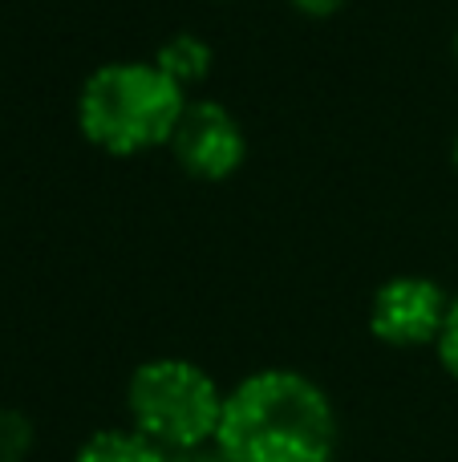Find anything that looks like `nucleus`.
I'll return each instance as SVG.
<instances>
[{
    "label": "nucleus",
    "mask_w": 458,
    "mask_h": 462,
    "mask_svg": "<svg viewBox=\"0 0 458 462\" xmlns=\"http://www.w3.org/2000/svg\"><path fill=\"white\" fill-rule=\"evenodd\" d=\"M438 361H443V369L458 382V296L451 300V312H446V325L443 333H438Z\"/></svg>",
    "instance_id": "nucleus-9"
},
{
    "label": "nucleus",
    "mask_w": 458,
    "mask_h": 462,
    "mask_svg": "<svg viewBox=\"0 0 458 462\" xmlns=\"http://www.w3.org/2000/svg\"><path fill=\"white\" fill-rule=\"evenodd\" d=\"M224 402L227 393L215 377L187 357L142 361L126 385L130 426L167 455H187L215 442Z\"/></svg>",
    "instance_id": "nucleus-3"
},
{
    "label": "nucleus",
    "mask_w": 458,
    "mask_h": 462,
    "mask_svg": "<svg viewBox=\"0 0 458 462\" xmlns=\"http://www.w3.org/2000/svg\"><path fill=\"white\" fill-rule=\"evenodd\" d=\"M73 462H170V455L154 447L146 434H138L134 426H110V430L89 434Z\"/></svg>",
    "instance_id": "nucleus-6"
},
{
    "label": "nucleus",
    "mask_w": 458,
    "mask_h": 462,
    "mask_svg": "<svg viewBox=\"0 0 458 462\" xmlns=\"http://www.w3.org/2000/svg\"><path fill=\"white\" fill-rule=\"evenodd\" d=\"M451 159H454V171H458V138H454V151H451Z\"/></svg>",
    "instance_id": "nucleus-12"
},
{
    "label": "nucleus",
    "mask_w": 458,
    "mask_h": 462,
    "mask_svg": "<svg viewBox=\"0 0 458 462\" xmlns=\"http://www.w3.org/2000/svg\"><path fill=\"white\" fill-rule=\"evenodd\" d=\"M32 450V426L16 410H0V462H24Z\"/></svg>",
    "instance_id": "nucleus-8"
},
{
    "label": "nucleus",
    "mask_w": 458,
    "mask_h": 462,
    "mask_svg": "<svg viewBox=\"0 0 458 462\" xmlns=\"http://www.w3.org/2000/svg\"><path fill=\"white\" fill-rule=\"evenodd\" d=\"M337 410L313 377L260 369L227 390L215 447L235 462H333Z\"/></svg>",
    "instance_id": "nucleus-1"
},
{
    "label": "nucleus",
    "mask_w": 458,
    "mask_h": 462,
    "mask_svg": "<svg viewBox=\"0 0 458 462\" xmlns=\"http://www.w3.org/2000/svg\"><path fill=\"white\" fill-rule=\"evenodd\" d=\"M454 61H458V32H454Z\"/></svg>",
    "instance_id": "nucleus-13"
},
{
    "label": "nucleus",
    "mask_w": 458,
    "mask_h": 462,
    "mask_svg": "<svg viewBox=\"0 0 458 462\" xmlns=\"http://www.w3.org/2000/svg\"><path fill=\"white\" fill-rule=\"evenodd\" d=\"M300 16H313V21H325V16H337L349 0H289Z\"/></svg>",
    "instance_id": "nucleus-10"
},
{
    "label": "nucleus",
    "mask_w": 458,
    "mask_h": 462,
    "mask_svg": "<svg viewBox=\"0 0 458 462\" xmlns=\"http://www.w3.org/2000/svg\"><path fill=\"white\" fill-rule=\"evenodd\" d=\"M170 462H235V458L227 455L224 447H215V442H207V447H199V450H187V455H170Z\"/></svg>",
    "instance_id": "nucleus-11"
},
{
    "label": "nucleus",
    "mask_w": 458,
    "mask_h": 462,
    "mask_svg": "<svg viewBox=\"0 0 458 462\" xmlns=\"http://www.w3.org/2000/svg\"><path fill=\"white\" fill-rule=\"evenodd\" d=\"M451 312V296L430 276H394L370 300V333L389 349L438 345Z\"/></svg>",
    "instance_id": "nucleus-5"
},
{
    "label": "nucleus",
    "mask_w": 458,
    "mask_h": 462,
    "mask_svg": "<svg viewBox=\"0 0 458 462\" xmlns=\"http://www.w3.org/2000/svg\"><path fill=\"white\" fill-rule=\"evenodd\" d=\"M211 61H215L211 45L203 37H195V32H175V37H167L159 45V53H154V65H159L170 81H179L183 89L203 86L211 73Z\"/></svg>",
    "instance_id": "nucleus-7"
},
{
    "label": "nucleus",
    "mask_w": 458,
    "mask_h": 462,
    "mask_svg": "<svg viewBox=\"0 0 458 462\" xmlns=\"http://www.w3.org/2000/svg\"><path fill=\"white\" fill-rule=\"evenodd\" d=\"M187 102V89L154 61H110L81 81L78 126L89 146L114 159H134L170 146Z\"/></svg>",
    "instance_id": "nucleus-2"
},
{
    "label": "nucleus",
    "mask_w": 458,
    "mask_h": 462,
    "mask_svg": "<svg viewBox=\"0 0 458 462\" xmlns=\"http://www.w3.org/2000/svg\"><path fill=\"white\" fill-rule=\"evenodd\" d=\"M170 154L183 175L199 179V183H224L248 159V134L227 106L199 97V102H187L183 118L170 134Z\"/></svg>",
    "instance_id": "nucleus-4"
}]
</instances>
